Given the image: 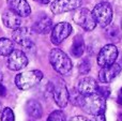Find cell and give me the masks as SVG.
Wrapping results in <instances>:
<instances>
[{"label": "cell", "mask_w": 122, "mask_h": 121, "mask_svg": "<svg viewBox=\"0 0 122 121\" xmlns=\"http://www.w3.org/2000/svg\"><path fill=\"white\" fill-rule=\"evenodd\" d=\"M100 1H101V2H109L110 0H100Z\"/></svg>", "instance_id": "32"}, {"label": "cell", "mask_w": 122, "mask_h": 121, "mask_svg": "<svg viewBox=\"0 0 122 121\" xmlns=\"http://www.w3.org/2000/svg\"><path fill=\"white\" fill-rule=\"evenodd\" d=\"M33 1H36V2H39V3H41V4H47L51 0H33Z\"/></svg>", "instance_id": "28"}, {"label": "cell", "mask_w": 122, "mask_h": 121, "mask_svg": "<svg viewBox=\"0 0 122 121\" xmlns=\"http://www.w3.org/2000/svg\"><path fill=\"white\" fill-rule=\"evenodd\" d=\"M69 121H90V120L86 117H82V116H76V117L71 118Z\"/></svg>", "instance_id": "25"}, {"label": "cell", "mask_w": 122, "mask_h": 121, "mask_svg": "<svg viewBox=\"0 0 122 121\" xmlns=\"http://www.w3.org/2000/svg\"><path fill=\"white\" fill-rule=\"evenodd\" d=\"M51 93H53L55 103L59 107L63 108L67 105V103H69V91H67L66 86L63 83V81L58 79L57 83L54 84Z\"/></svg>", "instance_id": "8"}, {"label": "cell", "mask_w": 122, "mask_h": 121, "mask_svg": "<svg viewBox=\"0 0 122 121\" xmlns=\"http://www.w3.org/2000/svg\"><path fill=\"white\" fill-rule=\"evenodd\" d=\"M118 58V48L114 44H107L99 51L97 55V64L101 68L115 63Z\"/></svg>", "instance_id": "6"}, {"label": "cell", "mask_w": 122, "mask_h": 121, "mask_svg": "<svg viewBox=\"0 0 122 121\" xmlns=\"http://www.w3.org/2000/svg\"><path fill=\"white\" fill-rule=\"evenodd\" d=\"M12 38H13L14 42L19 44L24 49H26V50H31L32 48H34V43H33V41L31 40L30 31L28 28L18 27V28H16V29H14Z\"/></svg>", "instance_id": "7"}, {"label": "cell", "mask_w": 122, "mask_h": 121, "mask_svg": "<svg viewBox=\"0 0 122 121\" xmlns=\"http://www.w3.org/2000/svg\"><path fill=\"white\" fill-rule=\"evenodd\" d=\"M14 49V43L6 38H0V56H9Z\"/></svg>", "instance_id": "20"}, {"label": "cell", "mask_w": 122, "mask_h": 121, "mask_svg": "<svg viewBox=\"0 0 122 121\" xmlns=\"http://www.w3.org/2000/svg\"><path fill=\"white\" fill-rule=\"evenodd\" d=\"M73 20L86 31H92L97 27V23L92 15V12H90L88 9L85 8L76 9V11L73 14Z\"/></svg>", "instance_id": "5"}, {"label": "cell", "mask_w": 122, "mask_h": 121, "mask_svg": "<svg viewBox=\"0 0 122 121\" xmlns=\"http://www.w3.org/2000/svg\"><path fill=\"white\" fill-rule=\"evenodd\" d=\"M6 2L10 10L20 17H27L31 13V8L26 0H6Z\"/></svg>", "instance_id": "13"}, {"label": "cell", "mask_w": 122, "mask_h": 121, "mask_svg": "<svg viewBox=\"0 0 122 121\" xmlns=\"http://www.w3.org/2000/svg\"><path fill=\"white\" fill-rule=\"evenodd\" d=\"M92 15L97 25L105 28L112 19V9L109 2H99L92 11Z\"/></svg>", "instance_id": "4"}, {"label": "cell", "mask_w": 122, "mask_h": 121, "mask_svg": "<svg viewBox=\"0 0 122 121\" xmlns=\"http://www.w3.org/2000/svg\"><path fill=\"white\" fill-rule=\"evenodd\" d=\"M2 109H3V108H2V104H1V102H0V114H1Z\"/></svg>", "instance_id": "31"}, {"label": "cell", "mask_w": 122, "mask_h": 121, "mask_svg": "<svg viewBox=\"0 0 122 121\" xmlns=\"http://www.w3.org/2000/svg\"><path fill=\"white\" fill-rule=\"evenodd\" d=\"M49 62L56 72L61 75H66L71 72L73 64L69 56L59 48H54L49 53Z\"/></svg>", "instance_id": "2"}, {"label": "cell", "mask_w": 122, "mask_h": 121, "mask_svg": "<svg viewBox=\"0 0 122 121\" xmlns=\"http://www.w3.org/2000/svg\"><path fill=\"white\" fill-rule=\"evenodd\" d=\"M26 111L28 116H30L33 119H40L43 116L42 105L36 100H30L26 104Z\"/></svg>", "instance_id": "17"}, {"label": "cell", "mask_w": 122, "mask_h": 121, "mask_svg": "<svg viewBox=\"0 0 122 121\" xmlns=\"http://www.w3.org/2000/svg\"><path fill=\"white\" fill-rule=\"evenodd\" d=\"M95 93H97V94H100L101 96H103L104 99H106L108 96L110 94V90L108 89L107 87H97V92Z\"/></svg>", "instance_id": "24"}, {"label": "cell", "mask_w": 122, "mask_h": 121, "mask_svg": "<svg viewBox=\"0 0 122 121\" xmlns=\"http://www.w3.org/2000/svg\"><path fill=\"white\" fill-rule=\"evenodd\" d=\"M84 51H85L84 39H82L81 35H76L73 40V44H72V48H71L72 55L76 58H79L81 57Z\"/></svg>", "instance_id": "18"}, {"label": "cell", "mask_w": 122, "mask_h": 121, "mask_svg": "<svg viewBox=\"0 0 122 121\" xmlns=\"http://www.w3.org/2000/svg\"><path fill=\"white\" fill-rule=\"evenodd\" d=\"M0 115H1V121H14L15 120L14 113H13V111L10 107L3 108Z\"/></svg>", "instance_id": "21"}, {"label": "cell", "mask_w": 122, "mask_h": 121, "mask_svg": "<svg viewBox=\"0 0 122 121\" xmlns=\"http://www.w3.org/2000/svg\"><path fill=\"white\" fill-rule=\"evenodd\" d=\"M2 79H3V74H2L1 70H0V81H2Z\"/></svg>", "instance_id": "30"}, {"label": "cell", "mask_w": 122, "mask_h": 121, "mask_svg": "<svg viewBox=\"0 0 122 121\" xmlns=\"http://www.w3.org/2000/svg\"><path fill=\"white\" fill-rule=\"evenodd\" d=\"M47 121H65V114L62 111H55L48 116Z\"/></svg>", "instance_id": "23"}, {"label": "cell", "mask_w": 122, "mask_h": 121, "mask_svg": "<svg viewBox=\"0 0 122 121\" xmlns=\"http://www.w3.org/2000/svg\"><path fill=\"white\" fill-rule=\"evenodd\" d=\"M121 31H122V20H121Z\"/></svg>", "instance_id": "34"}, {"label": "cell", "mask_w": 122, "mask_h": 121, "mask_svg": "<svg viewBox=\"0 0 122 121\" xmlns=\"http://www.w3.org/2000/svg\"><path fill=\"white\" fill-rule=\"evenodd\" d=\"M93 121H106L105 119V116H104V114H100V115H97L94 118V120Z\"/></svg>", "instance_id": "27"}, {"label": "cell", "mask_w": 122, "mask_h": 121, "mask_svg": "<svg viewBox=\"0 0 122 121\" xmlns=\"http://www.w3.org/2000/svg\"><path fill=\"white\" fill-rule=\"evenodd\" d=\"M82 3V0H55L51 5L54 14H61L64 12L78 9Z\"/></svg>", "instance_id": "11"}, {"label": "cell", "mask_w": 122, "mask_h": 121, "mask_svg": "<svg viewBox=\"0 0 122 121\" xmlns=\"http://www.w3.org/2000/svg\"><path fill=\"white\" fill-rule=\"evenodd\" d=\"M75 106H78L84 111L92 116L104 114L106 111V101L103 96L97 93L92 94H79L77 103Z\"/></svg>", "instance_id": "1"}, {"label": "cell", "mask_w": 122, "mask_h": 121, "mask_svg": "<svg viewBox=\"0 0 122 121\" xmlns=\"http://www.w3.org/2000/svg\"><path fill=\"white\" fill-rule=\"evenodd\" d=\"M90 69H91V64L89 62L88 59H84L79 62L78 64V71H79L80 74L82 75H86L90 72Z\"/></svg>", "instance_id": "22"}, {"label": "cell", "mask_w": 122, "mask_h": 121, "mask_svg": "<svg viewBox=\"0 0 122 121\" xmlns=\"http://www.w3.org/2000/svg\"><path fill=\"white\" fill-rule=\"evenodd\" d=\"M99 87L97 81L92 77H84L78 81L77 91L81 94H92L97 92V89Z\"/></svg>", "instance_id": "14"}, {"label": "cell", "mask_w": 122, "mask_h": 121, "mask_svg": "<svg viewBox=\"0 0 122 121\" xmlns=\"http://www.w3.org/2000/svg\"><path fill=\"white\" fill-rule=\"evenodd\" d=\"M72 31H73V28L69 23H64V21L58 23L51 30V43L55 45L61 44L72 33Z\"/></svg>", "instance_id": "9"}, {"label": "cell", "mask_w": 122, "mask_h": 121, "mask_svg": "<svg viewBox=\"0 0 122 121\" xmlns=\"http://www.w3.org/2000/svg\"><path fill=\"white\" fill-rule=\"evenodd\" d=\"M121 72V66L119 64H117L116 62L110 66H104L101 69V71L99 72V79L101 83L108 84L112 83Z\"/></svg>", "instance_id": "12"}, {"label": "cell", "mask_w": 122, "mask_h": 121, "mask_svg": "<svg viewBox=\"0 0 122 121\" xmlns=\"http://www.w3.org/2000/svg\"><path fill=\"white\" fill-rule=\"evenodd\" d=\"M118 121H122V118L120 117V118H119V119H118Z\"/></svg>", "instance_id": "33"}, {"label": "cell", "mask_w": 122, "mask_h": 121, "mask_svg": "<svg viewBox=\"0 0 122 121\" xmlns=\"http://www.w3.org/2000/svg\"><path fill=\"white\" fill-rule=\"evenodd\" d=\"M51 28H53V21L48 16H42L38 18L32 26V30L40 34L47 33L51 31Z\"/></svg>", "instance_id": "15"}, {"label": "cell", "mask_w": 122, "mask_h": 121, "mask_svg": "<svg viewBox=\"0 0 122 121\" xmlns=\"http://www.w3.org/2000/svg\"><path fill=\"white\" fill-rule=\"evenodd\" d=\"M2 21H3L4 26L10 28V29H16V28L20 27L21 25L20 16L15 14L11 10L3 12V14H2Z\"/></svg>", "instance_id": "16"}, {"label": "cell", "mask_w": 122, "mask_h": 121, "mask_svg": "<svg viewBox=\"0 0 122 121\" xmlns=\"http://www.w3.org/2000/svg\"><path fill=\"white\" fill-rule=\"evenodd\" d=\"M43 78V73L39 70L27 71L15 76V85L20 90H28L36 86Z\"/></svg>", "instance_id": "3"}, {"label": "cell", "mask_w": 122, "mask_h": 121, "mask_svg": "<svg viewBox=\"0 0 122 121\" xmlns=\"http://www.w3.org/2000/svg\"><path fill=\"white\" fill-rule=\"evenodd\" d=\"M118 102L120 103L122 105V88L120 89V91H119V96H118Z\"/></svg>", "instance_id": "29"}, {"label": "cell", "mask_w": 122, "mask_h": 121, "mask_svg": "<svg viewBox=\"0 0 122 121\" xmlns=\"http://www.w3.org/2000/svg\"><path fill=\"white\" fill-rule=\"evenodd\" d=\"M105 30V35L112 42H119L121 39V33L120 30L118 29V27H116L115 25H108L106 26Z\"/></svg>", "instance_id": "19"}, {"label": "cell", "mask_w": 122, "mask_h": 121, "mask_svg": "<svg viewBox=\"0 0 122 121\" xmlns=\"http://www.w3.org/2000/svg\"><path fill=\"white\" fill-rule=\"evenodd\" d=\"M5 94H6V89L0 81V96H4Z\"/></svg>", "instance_id": "26"}, {"label": "cell", "mask_w": 122, "mask_h": 121, "mask_svg": "<svg viewBox=\"0 0 122 121\" xmlns=\"http://www.w3.org/2000/svg\"><path fill=\"white\" fill-rule=\"evenodd\" d=\"M8 68L12 71H19L26 68L28 64V58L21 50H14L8 56Z\"/></svg>", "instance_id": "10"}]
</instances>
